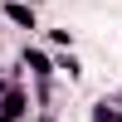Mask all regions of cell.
Instances as JSON below:
<instances>
[{
  "instance_id": "3957f363",
  "label": "cell",
  "mask_w": 122,
  "mask_h": 122,
  "mask_svg": "<svg viewBox=\"0 0 122 122\" xmlns=\"http://www.w3.org/2000/svg\"><path fill=\"white\" fill-rule=\"evenodd\" d=\"M59 68H64L68 78H78V73H83V68H78V59H73V54H64V59H59Z\"/></svg>"
},
{
  "instance_id": "6da1fadb",
  "label": "cell",
  "mask_w": 122,
  "mask_h": 122,
  "mask_svg": "<svg viewBox=\"0 0 122 122\" xmlns=\"http://www.w3.org/2000/svg\"><path fill=\"white\" fill-rule=\"evenodd\" d=\"M5 15L15 20L20 29H34V10H29V5H20V0H10V5H5Z\"/></svg>"
},
{
  "instance_id": "7a4b0ae2",
  "label": "cell",
  "mask_w": 122,
  "mask_h": 122,
  "mask_svg": "<svg viewBox=\"0 0 122 122\" xmlns=\"http://www.w3.org/2000/svg\"><path fill=\"white\" fill-rule=\"evenodd\" d=\"M25 64H29V68H34V73H49V59H44V54H39V49H25Z\"/></svg>"
}]
</instances>
